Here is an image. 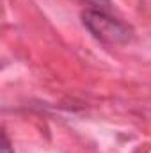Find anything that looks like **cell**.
Returning <instances> with one entry per match:
<instances>
[{
    "instance_id": "obj_1",
    "label": "cell",
    "mask_w": 151,
    "mask_h": 153,
    "mask_svg": "<svg viewBox=\"0 0 151 153\" xmlns=\"http://www.w3.org/2000/svg\"><path fill=\"white\" fill-rule=\"evenodd\" d=\"M82 22L94 38L103 43H126L132 38V29L105 11L87 9L82 13Z\"/></svg>"
},
{
    "instance_id": "obj_2",
    "label": "cell",
    "mask_w": 151,
    "mask_h": 153,
    "mask_svg": "<svg viewBox=\"0 0 151 153\" xmlns=\"http://www.w3.org/2000/svg\"><path fill=\"white\" fill-rule=\"evenodd\" d=\"M0 153H13V150H11V143H9V139H7L5 134H2V152Z\"/></svg>"
}]
</instances>
